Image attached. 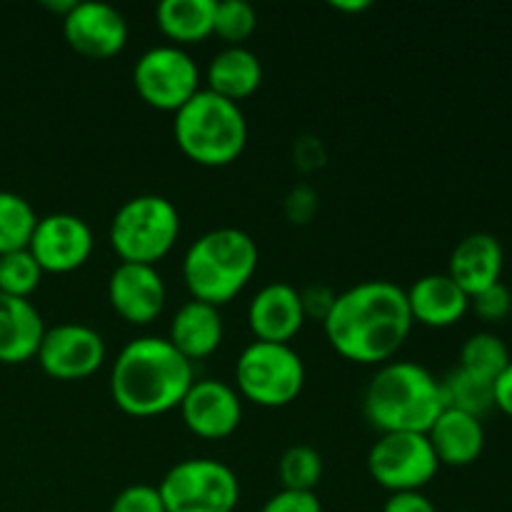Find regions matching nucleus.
<instances>
[{"label":"nucleus","mask_w":512,"mask_h":512,"mask_svg":"<svg viewBox=\"0 0 512 512\" xmlns=\"http://www.w3.org/2000/svg\"><path fill=\"white\" fill-rule=\"evenodd\" d=\"M425 435L433 445L438 463L450 468L473 465L485 450L483 420L453 408H445Z\"/></svg>","instance_id":"nucleus-21"},{"label":"nucleus","mask_w":512,"mask_h":512,"mask_svg":"<svg viewBox=\"0 0 512 512\" xmlns=\"http://www.w3.org/2000/svg\"><path fill=\"white\" fill-rule=\"evenodd\" d=\"M305 388V363L290 343L253 340L235 360V390L260 408H285Z\"/></svg>","instance_id":"nucleus-7"},{"label":"nucleus","mask_w":512,"mask_h":512,"mask_svg":"<svg viewBox=\"0 0 512 512\" xmlns=\"http://www.w3.org/2000/svg\"><path fill=\"white\" fill-rule=\"evenodd\" d=\"M63 38L83 58L108 60L128 45V20L110 3L75 0L63 18Z\"/></svg>","instance_id":"nucleus-13"},{"label":"nucleus","mask_w":512,"mask_h":512,"mask_svg":"<svg viewBox=\"0 0 512 512\" xmlns=\"http://www.w3.org/2000/svg\"><path fill=\"white\" fill-rule=\"evenodd\" d=\"M258 260L253 235L240 228H213L185 250V288L195 300L220 308L243 293L258 270Z\"/></svg>","instance_id":"nucleus-4"},{"label":"nucleus","mask_w":512,"mask_h":512,"mask_svg":"<svg viewBox=\"0 0 512 512\" xmlns=\"http://www.w3.org/2000/svg\"><path fill=\"white\" fill-rule=\"evenodd\" d=\"M205 80H208V90L238 103V100L250 98L263 85V63L245 45H225L210 58Z\"/></svg>","instance_id":"nucleus-22"},{"label":"nucleus","mask_w":512,"mask_h":512,"mask_svg":"<svg viewBox=\"0 0 512 512\" xmlns=\"http://www.w3.org/2000/svg\"><path fill=\"white\" fill-rule=\"evenodd\" d=\"M330 8H335V10H343V13H360V10H368L370 8V3L368 0H350V3H343V0H338V3H330Z\"/></svg>","instance_id":"nucleus-37"},{"label":"nucleus","mask_w":512,"mask_h":512,"mask_svg":"<svg viewBox=\"0 0 512 512\" xmlns=\"http://www.w3.org/2000/svg\"><path fill=\"white\" fill-rule=\"evenodd\" d=\"M43 268L28 248L0 255V293L13 298H30L43 280Z\"/></svg>","instance_id":"nucleus-29"},{"label":"nucleus","mask_w":512,"mask_h":512,"mask_svg":"<svg viewBox=\"0 0 512 512\" xmlns=\"http://www.w3.org/2000/svg\"><path fill=\"white\" fill-rule=\"evenodd\" d=\"M173 135L180 153L205 168L235 163L248 145V120L243 108L208 88H200L175 110Z\"/></svg>","instance_id":"nucleus-5"},{"label":"nucleus","mask_w":512,"mask_h":512,"mask_svg":"<svg viewBox=\"0 0 512 512\" xmlns=\"http://www.w3.org/2000/svg\"><path fill=\"white\" fill-rule=\"evenodd\" d=\"M93 230L75 213H50L38 218L28 250L43 273H73L93 255Z\"/></svg>","instance_id":"nucleus-12"},{"label":"nucleus","mask_w":512,"mask_h":512,"mask_svg":"<svg viewBox=\"0 0 512 512\" xmlns=\"http://www.w3.org/2000/svg\"><path fill=\"white\" fill-rule=\"evenodd\" d=\"M180 238V213L173 200L158 193L128 198L110 220L108 240L120 263L155 265Z\"/></svg>","instance_id":"nucleus-6"},{"label":"nucleus","mask_w":512,"mask_h":512,"mask_svg":"<svg viewBox=\"0 0 512 512\" xmlns=\"http://www.w3.org/2000/svg\"><path fill=\"white\" fill-rule=\"evenodd\" d=\"M223 335L225 325L220 308L203 303V300L190 298L170 318L168 340L190 363L213 355L220 348V343H223Z\"/></svg>","instance_id":"nucleus-18"},{"label":"nucleus","mask_w":512,"mask_h":512,"mask_svg":"<svg viewBox=\"0 0 512 512\" xmlns=\"http://www.w3.org/2000/svg\"><path fill=\"white\" fill-rule=\"evenodd\" d=\"M440 463L425 433H380L368 453V473L388 493L423 490Z\"/></svg>","instance_id":"nucleus-10"},{"label":"nucleus","mask_w":512,"mask_h":512,"mask_svg":"<svg viewBox=\"0 0 512 512\" xmlns=\"http://www.w3.org/2000/svg\"><path fill=\"white\" fill-rule=\"evenodd\" d=\"M318 208V198H315L313 190L308 188H295L288 195V210L293 223H305V220L313 215V210Z\"/></svg>","instance_id":"nucleus-35"},{"label":"nucleus","mask_w":512,"mask_h":512,"mask_svg":"<svg viewBox=\"0 0 512 512\" xmlns=\"http://www.w3.org/2000/svg\"><path fill=\"white\" fill-rule=\"evenodd\" d=\"M495 408L512 418V363L495 380Z\"/></svg>","instance_id":"nucleus-36"},{"label":"nucleus","mask_w":512,"mask_h":512,"mask_svg":"<svg viewBox=\"0 0 512 512\" xmlns=\"http://www.w3.org/2000/svg\"><path fill=\"white\" fill-rule=\"evenodd\" d=\"M38 225V213L23 195L0 190V255L25 250Z\"/></svg>","instance_id":"nucleus-25"},{"label":"nucleus","mask_w":512,"mask_h":512,"mask_svg":"<svg viewBox=\"0 0 512 512\" xmlns=\"http://www.w3.org/2000/svg\"><path fill=\"white\" fill-rule=\"evenodd\" d=\"M470 310L478 315L485 323H500L512 313V293L508 285L500 283L490 285V288L480 290L470 298Z\"/></svg>","instance_id":"nucleus-30"},{"label":"nucleus","mask_w":512,"mask_h":512,"mask_svg":"<svg viewBox=\"0 0 512 512\" xmlns=\"http://www.w3.org/2000/svg\"><path fill=\"white\" fill-rule=\"evenodd\" d=\"M45 323L30 298L0 293V363L20 365L38 355Z\"/></svg>","instance_id":"nucleus-20"},{"label":"nucleus","mask_w":512,"mask_h":512,"mask_svg":"<svg viewBox=\"0 0 512 512\" xmlns=\"http://www.w3.org/2000/svg\"><path fill=\"white\" fill-rule=\"evenodd\" d=\"M413 323L425 328H450L470 310V295L448 273H430L405 288Z\"/></svg>","instance_id":"nucleus-17"},{"label":"nucleus","mask_w":512,"mask_h":512,"mask_svg":"<svg viewBox=\"0 0 512 512\" xmlns=\"http://www.w3.org/2000/svg\"><path fill=\"white\" fill-rule=\"evenodd\" d=\"M165 512H233L240 480L230 465L213 458H185L158 483Z\"/></svg>","instance_id":"nucleus-8"},{"label":"nucleus","mask_w":512,"mask_h":512,"mask_svg":"<svg viewBox=\"0 0 512 512\" xmlns=\"http://www.w3.org/2000/svg\"><path fill=\"white\" fill-rule=\"evenodd\" d=\"M460 512H468V510H460Z\"/></svg>","instance_id":"nucleus-38"},{"label":"nucleus","mask_w":512,"mask_h":512,"mask_svg":"<svg viewBox=\"0 0 512 512\" xmlns=\"http://www.w3.org/2000/svg\"><path fill=\"white\" fill-rule=\"evenodd\" d=\"M383 512H438V508L423 490H410V493H390Z\"/></svg>","instance_id":"nucleus-34"},{"label":"nucleus","mask_w":512,"mask_h":512,"mask_svg":"<svg viewBox=\"0 0 512 512\" xmlns=\"http://www.w3.org/2000/svg\"><path fill=\"white\" fill-rule=\"evenodd\" d=\"M108 345L103 335L85 323H58L45 328L35 360L45 375L63 383L85 380L103 368Z\"/></svg>","instance_id":"nucleus-11"},{"label":"nucleus","mask_w":512,"mask_h":512,"mask_svg":"<svg viewBox=\"0 0 512 512\" xmlns=\"http://www.w3.org/2000/svg\"><path fill=\"white\" fill-rule=\"evenodd\" d=\"M305 320L300 290L285 280L263 285L248 303L250 333L263 343H290Z\"/></svg>","instance_id":"nucleus-16"},{"label":"nucleus","mask_w":512,"mask_h":512,"mask_svg":"<svg viewBox=\"0 0 512 512\" xmlns=\"http://www.w3.org/2000/svg\"><path fill=\"white\" fill-rule=\"evenodd\" d=\"M443 410L440 380L413 360L378 365L363 395V415L378 433H428Z\"/></svg>","instance_id":"nucleus-3"},{"label":"nucleus","mask_w":512,"mask_h":512,"mask_svg":"<svg viewBox=\"0 0 512 512\" xmlns=\"http://www.w3.org/2000/svg\"><path fill=\"white\" fill-rule=\"evenodd\" d=\"M505 253L503 245L490 233H470L450 253L448 275L473 298L480 290L500 283Z\"/></svg>","instance_id":"nucleus-19"},{"label":"nucleus","mask_w":512,"mask_h":512,"mask_svg":"<svg viewBox=\"0 0 512 512\" xmlns=\"http://www.w3.org/2000/svg\"><path fill=\"white\" fill-rule=\"evenodd\" d=\"M110 512H165L158 485L135 483L120 490L110 503Z\"/></svg>","instance_id":"nucleus-31"},{"label":"nucleus","mask_w":512,"mask_h":512,"mask_svg":"<svg viewBox=\"0 0 512 512\" xmlns=\"http://www.w3.org/2000/svg\"><path fill=\"white\" fill-rule=\"evenodd\" d=\"M260 512H323L318 495L298 493V490H280L270 495Z\"/></svg>","instance_id":"nucleus-32"},{"label":"nucleus","mask_w":512,"mask_h":512,"mask_svg":"<svg viewBox=\"0 0 512 512\" xmlns=\"http://www.w3.org/2000/svg\"><path fill=\"white\" fill-rule=\"evenodd\" d=\"M335 295L338 293H333L328 285H320V283L308 285L305 290H300V303H303L305 318H315L323 323V320L328 318L330 308H333Z\"/></svg>","instance_id":"nucleus-33"},{"label":"nucleus","mask_w":512,"mask_h":512,"mask_svg":"<svg viewBox=\"0 0 512 512\" xmlns=\"http://www.w3.org/2000/svg\"><path fill=\"white\" fill-rule=\"evenodd\" d=\"M440 388H443L445 408L475 415V418L480 420H483L485 413H490V410L495 408L493 380L468 373V370H463L460 365L455 370H450V373L440 380Z\"/></svg>","instance_id":"nucleus-24"},{"label":"nucleus","mask_w":512,"mask_h":512,"mask_svg":"<svg viewBox=\"0 0 512 512\" xmlns=\"http://www.w3.org/2000/svg\"><path fill=\"white\" fill-rule=\"evenodd\" d=\"M193 380V363L168 338L143 335L120 348L110 370V395L125 415L155 418L178 408Z\"/></svg>","instance_id":"nucleus-2"},{"label":"nucleus","mask_w":512,"mask_h":512,"mask_svg":"<svg viewBox=\"0 0 512 512\" xmlns=\"http://www.w3.org/2000/svg\"><path fill=\"white\" fill-rule=\"evenodd\" d=\"M278 475L283 490H298V493H315L323 480V458L310 445H290L278 460Z\"/></svg>","instance_id":"nucleus-27"},{"label":"nucleus","mask_w":512,"mask_h":512,"mask_svg":"<svg viewBox=\"0 0 512 512\" xmlns=\"http://www.w3.org/2000/svg\"><path fill=\"white\" fill-rule=\"evenodd\" d=\"M512 363L505 340L495 333H475L460 348V368L480 378L498 380L503 370Z\"/></svg>","instance_id":"nucleus-26"},{"label":"nucleus","mask_w":512,"mask_h":512,"mask_svg":"<svg viewBox=\"0 0 512 512\" xmlns=\"http://www.w3.org/2000/svg\"><path fill=\"white\" fill-rule=\"evenodd\" d=\"M405 288L393 280H363L335 295L323 320L330 348L350 363L383 365L408 340L413 330Z\"/></svg>","instance_id":"nucleus-1"},{"label":"nucleus","mask_w":512,"mask_h":512,"mask_svg":"<svg viewBox=\"0 0 512 512\" xmlns=\"http://www.w3.org/2000/svg\"><path fill=\"white\" fill-rule=\"evenodd\" d=\"M108 300L125 323L148 325L163 313L168 288L155 265L118 263L108 278Z\"/></svg>","instance_id":"nucleus-15"},{"label":"nucleus","mask_w":512,"mask_h":512,"mask_svg":"<svg viewBox=\"0 0 512 512\" xmlns=\"http://www.w3.org/2000/svg\"><path fill=\"white\" fill-rule=\"evenodd\" d=\"M215 3L218 0H163L155 8L160 33L178 48L203 43L213 35Z\"/></svg>","instance_id":"nucleus-23"},{"label":"nucleus","mask_w":512,"mask_h":512,"mask_svg":"<svg viewBox=\"0 0 512 512\" xmlns=\"http://www.w3.org/2000/svg\"><path fill=\"white\" fill-rule=\"evenodd\" d=\"M258 28V10L248 0H218L215 3L213 35L225 45H245Z\"/></svg>","instance_id":"nucleus-28"},{"label":"nucleus","mask_w":512,"mask_h":512,"mask_svg":"<svg viewBox=\"0 0 512 512\" xmlns=\"http://www.w3.org/2000/svg\"><path fill=\"white\" fill-rule=\"evenodd\" d=\"M178 410L190 433L205 440H223L243 420V398L225 380L200 378L193 380Z\"/></svg>","instance_id":"nucleus-14"},{"label":"nucleus","mask_w":512,"mask_h":512,"mask_svg":"<svg viewBox=\"0 0 512 512\" xmlns=\"http://www.w3.org/2000/svg\"><path fill=\"white\" fill-rule=\"evenodd\" d=\"M135 93L155 110L183 108L200 90V68L178 45H153L133 65Z\"/></svg>","instance_id":"nucleus-9"}]
</instances>
